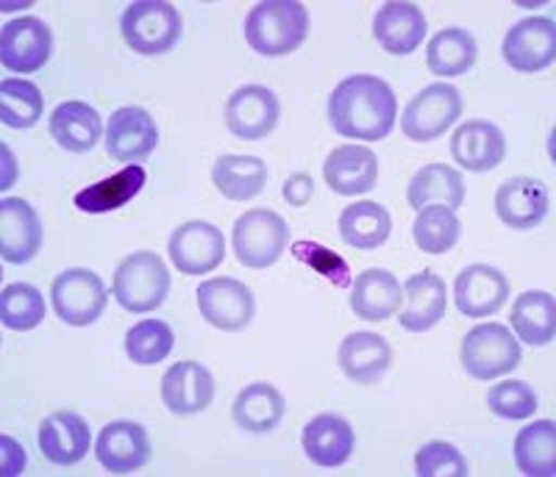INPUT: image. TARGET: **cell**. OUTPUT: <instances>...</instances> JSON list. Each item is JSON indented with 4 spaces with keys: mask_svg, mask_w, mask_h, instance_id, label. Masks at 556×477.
<instances>
[{
    "mask_svg": "<svg viewBox=\"0 0 556 477\" xmlns=\"http://www.w3.org/2000/svg\"><path fill=\"white\" fill-rule=\"evenodd\" d=\"M395 92L379 76H348L329 98V123L340 137L379 142L395 126Z\"/></svg>",
    "mask_w": 556,
    "mask_h": 477,
    "instance_id": "cell-1",
    "label": "cell"
},
{
    "mask_svg": "<svg viewBox=\"0 0 556 477\" xmlns=\"http://www.w3.org/2000/svg\"><path fill=\"white\" fill-rule=\"evenodd\" d=\"M454 300L462 314L481 320L501 311V306L509 300V281L495 267L470 265L456 275Z\"/></svg>",
    "mask_w": 556,
    "mask_h": 477,
    "instance_id": "cell-17",
    "label": "cell"
},
{
    "mask_svg": "<svg viewBox=\"0 0 556 477\" xmlns=\"http://www.w3.org/2000/svg\"><path fill=\"white\" fill-rule=\"evenodd\" d=\"M292 256H295L298 261H304L306 267H312L317 275L326 278V281H329L331 286H337V289H345V286L354 283L351 281V270H348L345 258H342L340 253L329 250V247L317 245V242H309V238L295 242V245H292Z\"/></svg>",
    "mask_w": 556,
    "mask_h": 477,
    "instance_id": "cell-43",
    "label": "cell"
},
{
    "mask_svg": "<svg viewBox=\"0 0 556 477\" xmlns=\"http://www.w3.org/2000/svg\"><path fill=\"white\" fill-rule=\"evenodd\" d=\"M159 145V128L139 106H123L106 123V151L114 162H139Z\"/></svg>",
    "mask_w": 556,
    "mask_h": 477,
    "instance_id": "cell-18",
    "label": "cell"
},
{
    "mask_svg": "<svg viewBox=\"0 0 556 477\" xmlns=\"http://www.w3.org/2000/svg\"><path fill=\"white\" fill-rule=\"evenodd\" d=\"M479 59V44L465 28H443L429 42L426 62L437 78H456L470 73Z\"/></svg>",
    "mask_w": 556,
    "mask_h": 477,
    "instance_id": "cell-35",
    "label": "cell"
},
{
    "mask_svg": "<svg viewBox=\"0 0 556 477\" xmlns=\"http://www.w3.org/2000/svg\"><path fill=\"white\" fill-rule=\"evenodd\" d=\"M392 217L381 203L359 201L351 203L340 214V236L345 245L356 250H376L390 238Z\"/></svg>",
    "mask_w": 556,
    "mask_h": 477,
    "instance_id": "cell-34",
    "label": "cell"
},
{
    "mask_svg": "<svg viewBox=\"0 0 556 477\" xmlns=\"http://www.w3.org/2000/svg\"><path fill=\"white\" fill-rule=\"evenodd\" d=\"M520 364V345L513 331L498 322L473 327L462 339V366L476 381H495V377L515 372Z\"/></svg>",
    "mask_w": 556,
    "mask_h": 477,
    "instance_id": "cell-6",
    "label": "cell"
},
{
    "mask_svg": "<svg viewBox=\"0 0 556 477\" xmlns=\"http://www.w3.org/2000/svg\"><path fill=\"white\" fill-rule=\"evenodd\" d=\"M53 34L39 17H14L0 31V62L14 73H37L51 59Z\"/></svg>",
    "mask_w": 556,
    "mask_h": 477,
    "instance_id": "cell-12",
    "label": "cell"
},
{
    "mask_svg": "<svg viewBox=\"0 0 556 477\" xmlns=\"http://www.w3.org/2000/svg\"><path fill=\"white\" fill-rule=\"evenodd\" d=\"M515 464L529 477L556 475V422H531L515 436Z\"/></svg>",
    "mask_w": 556,
    "mask_h": 477,
    "instance_id": "cell-36",
    "label": "cell"
},
{
    "mask_svg": "<svg viewBox=\"0 0 556 477\" xmlns=\"http://www.w3.org/2000/svg\"><path fill=\"white\" fill-rule=\"evenodd\" d=\"M101 114L84 101H67L51 114V137L70 153H89L101 142Z\"/></svg>",
    "mask_w": 556,
    "mask_h": 477,
    "instance_id": "cell-29",
    "label": "cell"
},
{
    "mask_svg": "<svg viewBox=\"0 0 556 477\" xmlns=\"http://www.w3.org/2000/svg\"><path fill=\"white\" fill-rule=\"evenodd\" d=\"M309 37V12L295 0H267L245 17V39L260 56L276 59L295 53Z\"/></svg>",
    "mask_w": 556,
    "mask_h": 477,
    "instance_id": "cell-2",
    "label": "cell"
},
{
    "mask_svg": "<svg viewBox=\"0 0 556 477\" xmlns=\"http://www.w3.org/2000/svg\"><path fill=\"white\" fill-rule=\"evenodd\" d=\"M340 370L359 386L379 384L392 364V347L384 336L374 331L348 333L337 352Z\"/></svg>",
    "mask_w": 556,
    "mask_h": 477,
    "instance_id": "cell-21",
    "label": "cell"
},
{
    "mask_svg": "<svg viewBox=\"0 0 556 477\" xmlns=\"http://www.w3.org/2000/svg\"><path fill=\"white\" fill-rule=\"evenodd\" d=\"M0 320L9 331H34L45 320V297L31 283H9L0 292Z\"/></svg>",
    "mask_w": 556,
    "mask_h": 477,
    "instance_id": "cell-40",
    "label": "cell"
},
{
    "mask_svg": "<svg viewBox=\"0 0 556 477\" xmlns=\"http://www.w3.org/2000/svg\"><path fill=\"white\" fill-rule=\"evenodd\" d=\"M404 306L401 283L387 270H365L351 289V308L365 322L390 320Z\"/></svg>",
    "mask_w": 556,
    "mask_h": 477,
    "instance_id": "cell-27",
    "label": "cell"
},
{
    "mask_svg": "<svg viewBox=\"0 0 556 477\" xmlns=\"http://www.w3.org/2000/svg\"><path fill=\"white\" fill-rule=\"evenodd\" d=\"M215 400V377L198 361H178L162 377V402L176 416H195Z\"/></svg>",
    "mask_w": 556,
    "mask_h": 477,
    "instance_id": "cell-16",
    "label": "cell"
},
{
    "mask_svg": "<svg viewBox=\"0 0 556 477\" xmlns=\"http://www.w3.org/2000/svg\"><path fill=\"white\" fill-rule=\"evenodd\" d=\"M281 192H285V201L290 203L292 208H304L306 203L312 201V195H315V181H312V176H306V172H295V176L287 178Z\"/></svg>",
    "mask_w": 556,
    "mask_h": 477,
    "instance_id": "cell-44",
    "label": "cell"
},
{
    "mask_svg": "<svg viewBox=\"0 0 556 477\" xmlns=\"http://www.w3.org/2000/svg\"><path fill=\"white\" fill-rule=\"evenodd\" d=\"M112 292L126 311L146 314V311L162 306L170 295V272H167V265L156 253H131L114 270Z\"/></svg>",
    "mask_w": 556,
    "mask_h": 477,
    "instance_id": "cell-3",
    "label": "cell"
},
{
    "mask_svg": "<svg viewBox=\"0 0 556 477\" xmlns=\"http://www.w3.org/2000/svg\"><path fill=\"white\" fill-rule=\"evenodd\" d=\"M301 441H304V452L312 464L334 469V466L345 464L354 452V427L342 416L320 414L306 422Z\"/></svg>",
    "mask_w": 556,
    "mask_h": 477,
    "instance_id": "cell-26",
    "label": "cell"
},
{
    "mask_svg": "<svg viewBox=\"0 0 556 477\" xmlns=\"http://www.w3.org/2000/svg\"><path fill=\"white\" fill-rule=\"evenodd\" d=\"M548 208V189L538 178L515 176L501 183L495 192V214L504 225L515 228V231H531V228L543 225Z\"/></svg>",
    "mask_w": 556,
    "mask_h": 477,
    "instance_id": "cell-15",
    "label": "cell"
},
{
    "mask_svg": "<svg viewBox=\"0 0 556 477\" xmlns=\"http://www.w3.org/2000/svg\"><path fill=\"white\" fill-rule=\"evenodd\" d=\"M148 172L139 167V164H131L123 172H114V176L103 178V181L92 183V186L81 189L76 195V208L84 214H109L123 208L126 203H131L134 197L146 189Z\"/></svg>",
    "mask_w": 556,
    "mask_h": 477,
    "instance_id": "cell-31",
    "label": "cell"
},
{
    "mask_svg": "<svg viewBox=\"0 0 556 477\" xmlns=\"http://www.w3.org/2000/svg\"><path fill=\"white\" fill-rule=\"evenodd\" d=\"M415 472L420 477H465L468 475V461L448 441H429L417 450Z\"/></svg>",
    "mask_w": 556,
    "mask_h": 477,
    "instance_id": "cell-42",
    "label": "cell"
},
{
    "mask_svg": "<svg viewBox=\"0 0 556 477\" xmlns=\"http://www.w3.org/2000/svg\"><path fill=\"white\" fill-rule=\"evenodd\" d=\"M451 156L468 172L495 170L506 156V139L490 119H468L451 137Z\"/></svg>",
    "mask_w": 556,
    "mask_h": 477,
    "instance_id": "cell-19",
    "label": "cell"
},
{
    "mask_svg": "<svg viewBox=\"0 0 556 477\" xmlns=\"http://www.w3.org/2000/svg\"><path fill=\"white\" fill-rule=\"evenodd\" d=\"M170 261L184 275H206L226 258V236L217 225L203 220L184 222L170 236Z\"/></svg>",
    "mask_w": 556,
    "mask_h": 477,
    "instance_id": "cell-10",
    "label": "cell"
},
{
    "mask_svg": "<svg viewBox=\"0 0 556 477\" xmlns=\"http://www.w3.org/2000/svg\"><path fill=\"white\" fill-rule=\"evenodd\" d=\"M51 297L59 320L73 327H87L101 320L109 300L101 275H96L92 270H84V267L64 270L62 275H56L51 286Z\"/></svg>",
    "mask_w": 556,
    "mask_h": 477,
    "instance_id": "cell-8",
    "label": "cell"
},
{
    "mask_svg": "<svg viewBox=\"0 0 556 477\" xmlns=\"http://www.w3.org/2000/svg\"><path fill=\"white\" fill-rule=\"evenodd\" d=\"M323 178L337 195H367L379 181V158L362 145H342L323 162Z\"/></svg>",
    "mask_w": 556,
    "mask_h": 477,
    "instance_id": "cell-22",
    "label": "cell"
},
{
    "mask_svg": "<svg viewBox=\"0 0 556 477\" xmlns=\"http://www.w3.org/2000/svg\"><path fill=\"white\" fill-rule=\"evenodd\" d=\"M212 183L226 201H253L267 183V164L256 156H220L212 167Z\"/></svg>",
    "mask_w": 556,
    "mask_h": 477,
    "instance_id": "cell-32",
    "label": "cell"
},
{
    "mask_svg": "<svg viewBox=\"0 0 556 477\" xmlns=\"http://www.w3.org/2000/svg\"><path fill=\"white\" fill-rule=\"evenodd\" d=\"M89 444H92V430L73 411H56V414L45 416L39 425V450L51 464H78L87 459Z\"/></svg>",
    "mask_w": 556,
    "mask_h": 477,
    "instance_id": "cell-24",
    "label": "cell"
},
{
    "mask_svg": "<svg viewBox=\"0 0 556 477\" xmlns=\"http://www.w3.org/2000/svg\"><path fill=\"white\" fill-rule=\"evenodd\" d=\"M285 395L276 389L273 384H251L237 395L235 409H231V416H235L237 425L245 430V434L253 436H265L273 434L281 420H285Z\"/></svg>",
    "mask_w": 556,
    "mask_h": 477,
    "instance_id": "cell-30",
    "label": "cell"
},
{
    "mask_svg": "<svg viewBox=\"0 0 556 477\" xmlns=\"http://www.w3.org/2000/svg\"><path fill=\"white\" fill-rule=\"evenodd\" d=\"M121 31L126 44L142 56H159L173 51L184 34L181 14L173 3L162 0H139L123 12Z\"/></svg>",
    "mask_w": 556,
    "mask_h": 477,
    "instance_id": "cell-4",
    "label": "cell"
},
{
    "mask_svg": "<svg viewBox=\"0 0 556 477\" xmlns=\"http://www.w3.org/2000/svg\"><path fill=\"white\" fill-rule=\"evenodd\" d=\"M235 256L248 270H267L290 242V225L270 208H251L235 222Z\"/></svg>",
    "mask_w": 556,
    "mask_h": 477,
    "instance_id": "cell-5",
    "label": "cell"
},
{
    "mask_svg": "<svg viewBox=\"0 0 556 477\" xmlns=\"http://www.w3.org/2000/svg\"><path fill=\"white\" fill-rule=\"evenodd\" d=\"M406 201L415 211L426 206H448L456 211L465 203V178L448 164H426L409 181Z\"/></svg>",
    "mask_w": 556,
    "mask_h": 477,
    "instance_id": "cell-28",
    "label": "cell"
},
{
    "mask_svg": "<svg viewBox=\"0 0 556 477\" xmlns=\"http://www.w3.org/2000/svg\"><path fill=\"white\" fill-rule=\"evenodd\" d=\"M415 245L431 256H443L454 250L462 236V222L454 208L448 206H426L415 217Z\"/></svg>",
    "mask_w": 556,
    "mask_h": 477,
    "instance_id": "cell-37",
    "label": "cell"
},
{
    "mask_svg": "<svg viewBox=\"0 0 556 477\" xmlns=\"http://www.w3.org/2000/svg\"><path fill=\"white\" fill-rule=\"evenodd\" d=\"M173 345H176L173 327L162 320L137 322V325L128 327L126 333V352L134 364H162V361L173 352Z\"/></svg>",
    "mask_w": 556,
    "mask_h": 477,
    "instance_id": "cell-39",
    "label": "cell"
},
{
    "mask_svg": "<svg viewBox=\"0 0 556 477\" xmlns=\"http://www.w3.org/2000/svg\"><path fill=\"white\" fill-rule=\"evenodd\" d=\"M462 94L454 83H431L420 89L404 108L401 131L412 142H431L440 139L462 114Z\"/></svg>",
    "mask_w": 556,
    "mask_h": 477,
    "instance_id": "cell-7",
    "label": "cell"
},
{
    "mask_svg": "<svg viewBox=\"0 0 556 477\" xmlns=\"http://www.w3.org/2000/svg\"><path fill=\"white\" fill-rule=\"evenodd\" d=\"M538 391L523 381H501L486 391V409L504 420H529L538 414Z\"/></svg>",
    "mask_w": 556,
    "mask_h": 477,
    "instance_id": "cell-41",
    "label": "cell"
},
{
    "mask_svg": "<svg viewBox=\"0 0 556 477\" xmlns=\"http://www.w3.org/2000/svg\"><path fill=\"white\" fill-rule=\"evenodd\" d=\"M518 339L529 347H545L556 336V300L548 292H523L509 314Z\"/></svg>",
    "mask_w": 556,
    "mask_h": 477,
    "instance_id": "cell-33",
    "label": "cell"
},
{
    "mask_svg": "<svg viewBox=\"0 0 556 477\" xmlns=\"http://www.w3.org/2000/svg\"><path fill=\"white\" fill-rule=\"evenodd\" d=\"M42 247V222L23 197L0 203V256L7 265H28Z\"/></svg>",
    "mask_w": 556,
    "mask_h": 477,
    "instance_id": "cell-14",
    "label": "cell"
},
{
    "mask_svg": "<svg viewBox=\"0 0 556 477\" xmlns=\"http://www.w3.org/2000/svg\"><path fill=\"white\" fill-rule=\"evenodd\" d=\"M429 23H426L424 12L415 3H384L374 17V37L376 42L384 48L392 56H409L420 48L426 39Z\"/></svg>",
    "mask_w": 556,
    "mask_h": 477,
    "instance_id": "cell-23",
    "label": "cell"
},
{
    "mask_svg": "<svg viewBox=\"0 0 556 477\" xmlns=\"http://www.w3.org/2000/svg\"><path fill=\"white\" fill-rule=\"evenodd\" d=\"M556 59V26L551 17H523L504 37V62L518 73H540Z\"/></svg>",
    "mask_w": 556,
    "mask_h": 477,
    "instance_id": "cell-13",
    "label": "cell"
},
{
    "mask_svg": "<svg viewBox=\"0 0 556 477\" xmlns=\"http://www.w3.org/2000/svg\"><path fill=\"white\" fill-rule=\"evenodd\" d=\"M0 452H3V475H20L26 469V452L9 436H0Z\"/></svg>",
    "mask_w": 556,
    "mask_h": 477,
    "instance_id": "cell-45",
    "label": "cell"
},
{
    "mask_svg": "<svg viewBox=\"0 0 556 477\" xmlns=\"http://www.w3.org/2000/svg\"><path fill=\"white\" fill-rule=\"evenodd\" d=\"M198 308L208 325L226 333L245 331L256 317L253 292L242 281L228 275L212 278L198 286Z\"/></svg>",
    "mask_w": 556,
    "mask_h": 477,
    "instance_id": "cell-9",
    "label": "cell"
},
{
    "mask_svg": "<svg viewBox=\"0 0 556 477\" xmlns=\"http://www.w3.org/2000/svg\"><path fill=\"white\" fill-rule=\"evenodd\" d=\"M42 108L45 101L37 83L20 81V78L0 83V119L7 128H17V131L34 128L42 117Z\"/></svg>",
    "mask_w": 556,
    "mask_h": 477,
    "instance_id": "cell-38",
    "label": "cell"
},
{
    "mask_svg": "<svg viewBox=\"0 0 556 477\" xmlns=\"http://www.w3.org/2000/svg\"><path fill=\"white\" fill-rule=\"evenodd\" d=\"M281 106L273 89L248 83V87L235 89V94L226 103V126L235 137L256 142L276 131Z\"/></svg>",
    "mask_w": 556,
    "mask_h": 477,
    "instance_id": "cell-11",
    "label": "cell"
},
{
    "mask_svg": "<svg viewBox=\"0 0 556 477\" xmlns=\"http://www.w3.org/2000/svg\"><path fill=\"white\" fill-rule=\"evenodd\" d=\"M96 455L112 475H131L151 461V439L137 422H109L96 441Z\"/></svg>",
    "mask_w": 556,
    "mask_h": 477,
    "instance_id": "cell-20",
    "label": "cell"
},
{
    "mask_svg": "<svg viewBox=\"0 0 556 477\" xmlns=\"http://www.w3.org/2000/svg\"><path fill=\"white\" fill-rule=\"evenodd\" d=\"M406 302L401 311V327L409 333H426L445 317L448 289L445 281L434 272H415L404 286Z\"/></svg>",
    "mask_w": 556,
    "mask_h": 477,
    "instance_id": "cell-25",
    "label": "cell"
}]
</instances>
